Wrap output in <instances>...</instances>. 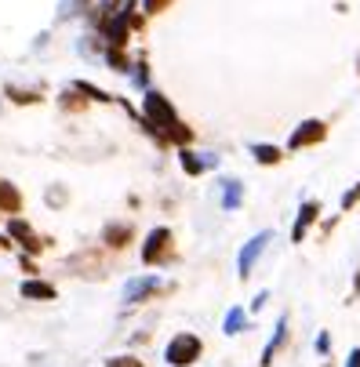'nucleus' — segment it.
Listing matches in <instances>:
<instances>
[{
    "mask_svg": "<svg viewBox=\"0 0 360 367\" xmlns=\"http://www.w3.org/2000/svg\"><path fill=\"white\" fill-rule=\"evenodd\" d=\"M346 367H360V349H353V353H349V360H346Z\"/></svg>",
    "mask_w": 360,
    "mask_h": 367,
    "instance_id": "nucleus-23",
    "label": "nucleus"
},
{
    "mask_svg": "<svg viewBox=\"0 0 360 367\" xmlns=\"http://www.w3.org/2000/svg\"><path fill=\"white\" fill-rule=\"evenodd\" d=\"M200 353H204V342L193 331H182V335H175L172 342H167L164 360H167V367H193L200 360Z\"/></svg>",
    "mask_w": 360,
    "mask_h": 367,
    "instance_id": "nucleus-2",
    "label": "nucleus"
},
{
    "mask_svg": "<svg viewBox=\"0 0 360 367\" xmlns=\"http://www.w3.org/2000/svg\"><path fill=\"white\" fill-rule=\"evenodd\" d=\"M284 342H288V316H281V323H277V335H273L269 342H266V349H262V367H269L273 363V356H277L281 349H284Z\"/></svg>",
    "mask_w": 360,
    "mask_h": 367,
    "instance_id": "nucleus-10",
    "label": "nucleus"
},
{
    "mask_svg": "<svg viewBox=\"0 0 360 367\" xmlns=\"http://www.w3.org/2000/svg\"><path fill=\"white\" fill-rule=\"evenodd\" d=\"M331 349V338L328 335H316V353H328Z\"/></svg>",
    "mask_w": 360,
    "mask_h": 367,
    "instance_id": "nucleus-22",
    "label": "nucleus"
},
{
    "mask_svg": "<svg viewBox=\"0 0 360 367\" xmlns=\"http://www.w3.org/2000/svg\"><path fill=\"white\" fill-rule=\"evenodd\" d=\"M324 139H328L324 120H302V124L291 131L288 146H291V149H306V146H316V142H324Z\"/></svg>",
    "mask_w": 360,
    "mask_h": 367,
    "instance_id": "nucleus-4",
    "label": "nucleus"
},
{
    "mask_svg": "<svg viewBox=\"0 0 360 367\" xmlns=\"http://www.w3.org/2000/svg\"><path fill=\"white\" fill-rule=\"evenodd\" d=\"M248 323V313L237 306V309H229V316H226V335H240V328Z\"/></svg>",
    "mask_w": 360,
    "mask_h": 367,
    "instance_id": "nucleus-15",
    "label": "nucleus"
},
{
    "mask_svg": "<svg viewBox=\"0 0 360 367\" xmlns=\"http://www.w3.org/2000/svg\"><path fill=\"white\" fill-rule=\"evenodd\" d=\"M167 251H172V229H153L150 236H146V244H142V262L146 266H160Z\"/></svg>",
    "mask_w": 360,
    "mask_h": 367,
    "instance_id": "nucleus-3",
    "label": "nucleus"
},
{
    "mask_svg": "<svg viewBox=\"0 0 360 367\" xmlns=\"http://www.w3.org/2000/svg\"><path fill=\"white\" fill-rule=\"evenodd\" d=\"M22 295H26V298H55V288L44 284V280H26V284H22Z\"/></svg>",
    "mask_w": 360,
    "mask_h": 367,
    "instance_id": "nucleus-13",
    "label": "nucleus"
},
{
    "mask_svg": "<svg viewBox=\"0 0 360 367\" xmlns=\"http://www.w3.org/2000/svg\"><path fill=\"white\" fill-rule=\"evenodd\" d=\"M207 167H219V157H211V153H189V149H182V171H186V175H204Z\"/></svg>",
    "mask_w": 360,
    "mask_h": 367,
    "instance_id": "nucleus-9",
    "label": "nucleus"
},
{
    "mask_svg": "<svg viewBox=\"0 0 360 367\" xmlns=\"http://www.w3.org/2000/svg\"><path fill=\"white\" fill-rule=\"evenodd\" d=\"M316 214H321V204H316V200H306V204L299 207V219H295V229H291V240H295V244H302V236H306V229L316 222Z\"/></svg>",
    "mask_w": 360,
    "mask_h": 367,
    "instance_id": "nucleus-8",
    "label": "nucleus"
},
{
    "mask_svg": "<svg viewBox=\"0 0 360 367\" xmlns=\"http://www.w3.org/2000/svg\"><path fill=\"white\" fill-rule=\"evenodd\" d=\"M251 157H255L259 164H277V160H281V149H277V146H262V142H255V146H251Z\"/></svg>",
    "mask_w": 360,
    "mask_h": 367,
    "instance_id": "nucleus-14",
    "label": "nucleus"
},
{
    "mask_svg": "<svg viewBox=\"0 0 360 367\" xmlns=\"http://www.w3.org/2000/svg\"><path fill=\"white\" fill-rule=\"evenodd\" d=\"M0 207H8V211L18 207V193H15L11 186H0Z\"/></svg>",
    "mask_w": 360,
    "mask_h": 367,
    "instance_id": "nucleus-17",
    "label": "nucleus"
},
{
    "mask_svg": "<svg viewBox=\"0 0 360 367\" xmlns=\"http://www.w3.org/2000/svg\"><path fill=\"white\" fill-rule=\"evenodd\" d=\"M131 4H124L120 11H113V18L105 22V40H110V48H124L128 44V30H131Z\"/></svg>",
    "mask_w": 360,
    "mask_h": 367,
    "instance_id": "nucleus-5",
    "label": "nucleus"
},
{
    "mask_svg": "<svg viewBox=\"0 0 360 367\" xmlns=\"http://www.w3.org/2000/svg\"><path fill=\"white\" fill-rule=\"evenodd\" d=\"M11 236H18V240H22V247H30V251H40V240H37V233L22 222V219H11Z\"/></svg>",
    "mask_w": 360,
    "mask_h": 367,
    "instance_id": "nucleus-12",
    "label": "nucleus"
},
{
    "mask_svg": "<svg viewBox=\"0 0 360 367\" xmlns=\"http://www.w3.org/2000/svg\"><path fill=\"white\" fill-rule=\"evenodd\" d=\"M167 4H172V0H146V11H150V15H157V11H164Z\"/></svg>",
    "mask_w": 360,
    "mask_h": 367,
    "instance_id": "nucleus-20",
    "label": "nucleus"
},
{
    "mask_svg": "<svg viewBox=\"0 0 360 367\" xmlns=\"http://www.w3.org/2000/svg\"><path fill=\"white\" fill-rule=\"evenodd\" d=\"M356 200H360V186H356V189H349L346 197H342V207H353Z\"/></svg>",
    "mask_w": 360,
    "mask_h": 367,
    "instance_id": "nucleus-21",
    "label": "nucleus"
},
{
    "mask_svg": "<svg viewBox=\"0 0 360 367\" xmlns=\"http://www.w3.org/2000/svg\"><path fill=\"white\" fill-rule=\"evenodd\" d=\"M240 197H244V186L237 179H226L222 182V207L226 211H237L240 207Z\"/></svg>",
    "mask_w": 360,
    "mask_h": 367,
    "instance_id": "nucleus-11",
    "label": "nucleus"
},
{
    "mask_svg": "<svg viewBox=\"0 0 360 367\" xmlns=\"http://www.w3.org/2000/svg\"><path fill=\"white\" fill-rule=\"evenodd\" d=\"M110 367H142L139 360H131V356H113L110 360Z\"/></svg>",
    "mask_w": 360,
    "mask_h": 367,
    "instance_id": "nucleus-19",
    "label": "nucleus"
},
{
    "mask_svg": "<svg viewBox=\"0 0 360 367\" xmlns=\"http://www.w3.org/2000/svg\"><path fill=\"white\" fill-rule=\"evenodd\" d=\"M269 240H273V233H259V236H251V240L244 244V251H240V258H237L240 276H251V269H255V262L262 258V251H266Z\"/></svg>",
    "mask_w": 360,
    "mask_h": 367,
    "instance_id": "nucleus-6",
    "label": "nucleus"
},
{
    "mask_svg": "<svg viewBox=\"0 0 360 367\" xmlns=\"http://www.w3.org/2000/svg\"><path fill=\"white\" fill-rule=\"evenodd\" d=\"M105 240H110L113 247H124V240H131V229H124V226H110V229H105Z\"/></svg>",
    "mask_w": 360,
    "mask_h": 367,
    "instance_id": "nucleus-16",
    "label": "nucleus"
},
{
    "mask_svg": "<svg viewBox=\"0 0 360 367\" xmlns=\"http://www.w3.org/2000/svg\"><path fill=\"white\" fill-rule=\"evenodd\" d=\"M142 110H146V124H150V131L157 139H172L179 146H186L189 139H193V135H189V127L179 120V113L172 110V102H167L160 91H146Z\"/></svg>",
    "mask_w": 360,
    "mask_h": 367,
    "instance_id": "nucleus-1",
    "label": "nucleus"
},
{
    "mask_svg": "<svg viewBox=\"0 0 360 367\" xmlns=\"http://www.w3.org/2000/svg\"><path fill=\"white\" fill-rule=\"evenodd\" d=\"M160 288V280L157 276H135V280H128V288H124V302H142L146 295H153Z\"/></svg>",
    "mask_w": 360,
    "mask_h": 367,
    "instance_id": "nucleus-7",
    "label": "nucleus"
},
{
    "mask_svg": "<svg viewBox=\"0 0 360 367\" xmlns=\"http://www.w3.org/2000/svg\"><path fill=\"white\" fill-rule=\"evenodd\" d=\"M77 91L91 95V98H98V102H110V95H105V91H98V88H91V84H77Z\"/></svg>",
    "mask_w": 360,
    "mask_h": 367,
    "instance_id": "nucleus-18",
    "label": "nucleus"
}]
</instances>
